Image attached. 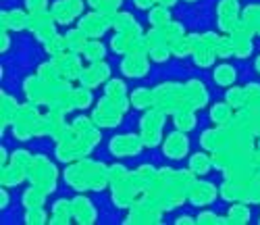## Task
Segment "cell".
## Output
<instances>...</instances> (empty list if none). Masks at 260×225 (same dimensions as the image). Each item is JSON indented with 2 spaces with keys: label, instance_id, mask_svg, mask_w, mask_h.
Returning a JSON list of instances; mask_svg holds the SVG:
<instances>
[{
  "label": "cell",
  "instance_id": "44",
  "mask_svg": "<svg viewBox=\"0 0 260 225\" xmlns=\"http://www.w3.org/2000/svg\"><path fill=\"white\" fill-rule=\"evenodd\" d=\"M134 5H136L138 9H150V7L156 5V0H134Z\"/></svg>",
  "mask_w": 260,
  "mask_h": 225
},
{
  "label": "cell",
  "instance_id": "48",
  "mask_svg": "<svg viewBox=\"0 0 260 225\" xmlns=\"http://www.w3.org/2000/svg\"><path fill=\"white\" fill-rule=\"evenodd\" d=\"M254 65H256V71H258V73H260V54H258V57H256V63H254Z\"/></svg>",
  "mask_w": 260,
  "mask_h": 225
},
{
  "label": "cell",
  "instance_id": "4",
  "mask_svg": "<svg viewBox=\"0 0 260 225\" xmlns=\"http://www.w3.org/2000/svg\"><path fill=\"white\" fill-rule=\"evenodd\" d=\"M165 112L156 106L148 108L146 115L140 119V136L146 148H154L162 140V127H165Z\"/></svg>",
  "mask_w": 260,
  "mask_h": 225
},
{
  "label": "cell",
  "instance_id": "15",
  "mask_svg": "<svg viewBox=\"0 0 260 225\" xmlns=\"http://www.w3.org/2000/svg\"><path fill=\"white\" fill-rule=\"evenodd\" d=\"M71 209H73V219L77 223H81V225H92L98 219V213H96L94 205L85 196L73 198L71 200Z\"/></svg>",
  "mask_w": 260,
  "mask_h": 225
},
{
  "label": "cell",
  "instance_id": "1",
  "mask_svg": "<svg viewBox=\"0 0 260 225\" xmlns=\"http://www.w3.org/2000/svg\"><path fill=\"white\" fill-rule=\"evenodd\" d=\"M64 182L77 192L104 190V188L111 186L108 167L104 163L94 161V159H79L73 165H69L64 169Z\"/></svg>",
  "mask_w": 260,
  "mask_h": 225
},
{
  "label": "cell",
  "instance_id": "12",
  "mask_svg": "<svg viewBox=\"0 0 260 225\" xmlns=\"http://www.w3.org/2000/svg\"><path fill=\"white\" fill-rule=\"evenodd\" d=\"M106 79H111V67H108L106 61H96V63H90L88 67H83V71L79 75V81L81 86L85 88H98L100 83H104Z\"/></svg>",
  "mask_w": 260,
  "mask_h": 225
},
{
  "label": "cell",
  "instance_id": "9",
  "mask_svg": "<svg viewBox=\"0 0 260 225\" xmlns=\"http://www.w3.org/2000/svg\"><path fill=\"white\" fill-rule=\"evenodd\" d=\"M83 7H85L83 0H54L50 13H52L56 23L69 25L83 13Z\"/></svg>",
  "mask_w": 260,
  "mask_h": 225
},
{
  "label": "cell",
  "instance_id": "20",
  "mask_svg": "<svg viewBox=\"0 0 260 225\" xmlns=\"http://www.w3.org/2000/svg\"><path fill=\"white\" fill-rule=\"evenodd\" d=\"M73 219V209H71V202L67 198H60L54 202L52 207V225H67Z\"/></svg>",
  "mask_w": 260,
  "mask_h": 225
},
{
  "label": "cell",
  "instance_id": "11",
  "mask_svg": "<svg viewBox=\"0 0 260 225\" xmlns=\"http://www.w3.org/2000/svg\"><path fill=\"white\" fill-rule=\"evenodd\" d=\"M187 150H189V140L185 136V131H181V129L169 133V136L165 138V142H162V152H165L167 159H171V161L185 159Z\"/></svg>",
  "mask_w": 260,
  "mask_h": 225
},
{
  "label": "cell",
  "instance_id": "27",
  "mask_svg": "<svg viewBox=\"0 0 260 225\" xmlns=\"http://www.w3.org/2000/svg\"><path fill=\"white\" fill-rule=\"evenodd\" d=\"M17 112H19V102H17L11 94L3 92V131H5V127H7L9 123L15 121Z\"/></svg>",
  "mask_w": 260,
  "mask_h": 225
},
{
  "label": "cell",
  "instance_id": "25",
  "mask_svg": "<svg viewBox=\"0 0 260 225\" xmlns=\"http://www.w3.org/2000/svg\"><path fill=\"white\" fill-rule=\"evenodd\" d=\"M212 167H214L212 165V156H208L206 150L204 152H196V154L189 156V169L196 175H206Z\"/></svg>",
  "mask_w": 260,
  "mask_h": 225
},
{
  "label": "cell",
  "instance_id": "28",
  "mask_svg": "<svg viewBox=\"0 0 260 225\" xmlns=\"http://www.w3.org/2000/svg\"><path fill=\"white\" fill-rule=\"evenodd\" d=\"M173 123H175L177 129L187 133V131H191L193 127H196V115H193V110H189V108L177 110L175 115H173Z\"/></svg>",
  "mask_w": 260,
  "mask_h": 225
},
{
  "label": "cell",
  "instance_id": "8",
  "mask_svg": "<svg viewBox=\"0 0 260 225\" xmlns=\"http://www.w3.org/2000/svg\"><path fill=\"white\" fill-rule=\"evenodd\" d=\"M36 36V40H40L42 44H46L50 38L56 36V25H54V17L52 13L44 11V13H34L29 15V27Z\"/></svg>",
  "mask_w": 260,
  "mask_h": 225
},
{
  "label": "cell",
  "instance_id": "41",
  "mask_svg": "<svg viewBox=\"0 0 260 225\" xmlns=\"http://www.w3.org/2000/svg\"><path fill=\"white\" fill-rule=\"evenodd\" d=\"M25 11H29V15L44 13L48 11V0H25Z\"/></svg>",
  "mask_w": 260,
  "mask_h": 225
},
{
  "label": "cell",
  "instance_id": "24",
  "mask_svg": "<svg viewBox=\"0 0 260 225\" xmlns=\"http://www.w3.org/2000/svg\"><path fill=\"white\" fill-rule=\"evenodd\" d=\"M212 77H214V83H219V86H223V88H231V86L235 83V79H237V73H235V69H233L231 65L223 63V65H219V67H214Z\"/></svg>",
  "mask_w": 260,
  "mask_h": 225
},
{
  "label": "cell",
  "instance_id": "40",
  "mask_svg": "<svg viewBox=\"0 0 260 225\" xmlns=\"http://www.w3.org/2000/svg\"><path fill=\"white\" fill-rule=\"evenodd\" d=\"M198 223H202V225H219V223H223V225H225L227 219L214 215V213H210V211H204V213L198 215Z\"/></svg>",
  "mask_w": 260,
  "mask_h": 225
},
{
  "label": "cell",
  "instance_id": "5",
  "mask_svg": "<svg viewBox=\"0 0 260 225\" xmlns=\"http://www.w3.org/2000/svg\"><path fill=\"white\" fill-rule=\"evenodd\" d=\"M113 17H115V15H104V13L92 9V13L83 15V17L77 21V27H79L85 36H88V38H100V36H104L106 30L113 27Z\"/></svg>",
  "mask_w": 260,
  "mask_h": 225
},
{
  "label": "cell",
  "instance_id": "32",
  "mask_svg": "<svg viewBox=\"0 0 260 225\" xmlns=\"http://www.w3.org/2000/svg\"><path fill=\"white\" fill-rule=\"evenodd\" d=\"M148 21L152 23V27H165L171 23V13H169V7H162V5H154V9L148 13Z\"/></svg>",
  "mask_w": 260,
  "mask_h": 225
},
{
  "label": "cell",
  "instance_id": "22",
  "mask_svg": "<svg viewBox=\"0 0 260 225\" xmlns=\"http://www.w3.org/2000/svg\"><path fill=\"white\" fill-rule=\"evenodd\" d=\"M235 108L225 100V102H216V104H212L210 106V121L214 123V125H227L231 119H233V112Z\"/></svg>",
  "mask_w": 260,
  "mask_h": 225
},
{
  "label": "cell",
  "instance_id": "35",
  "mask_svg": "<svg viewBox=\"0 0 260 225\" xmlns=\"http://www.w3.org/2000/svg\"><path fill=\"white\" fill-rule=\"evenodd\" d=\"M73 104L77 108H88L92 104V90L90 88H73Z\"/></svg>",
  "mask_w": 260,
  "mask_h": 225
},
{
  "label": "cell",
  "instance_id": "36",
  "mask_svg": "<svg viewBox=\"0 0 260 225\" xmlns=\"http://www.w3.org/2000/svg\"><path fill=\"white\" fill-rule=\"evenodd\" d=\"M104 94L113 98H127V86L121 79H108V83L104 86Z\"/></svg>",
  "mask_w": 260,
  "mask_h": 225
},
{
  "label": "cell",
  "instance_id": "10",
  "mask_svg": "<svg viewBox=\"0 0 260 225\" xmlns=\"http://www.w3.org/2000/svg\"><path fill=\"white\" fill-rule=\"evenodd\" d=\"M144 146L142 136L140 133H125V136H115L111 142H108V150L115 156H134L138 154Z\"/></svg>",
  "mask_w": 260,
  "mask_h": 225
},
{
  "label": "cell",
  "instance_id": "50",
  "mask_svg": "<svg viewBox=\"0 0 260 225\" xmlns=\"http://www.w3.org/2000/svg\"><path fill=\"white\" fill-rule=\"evenodd\" d=\"M187 3H193V0H187Z\"/></svg>",
  "mask_w": 260,
  "mask_h": 225
},
{
  "label": "cell",
  "instance_id": "37",
  "mask_svg": "<svg viewBox=\"0 0 260 225\" xmlns=\"http://www.w3.org/2000/svg\"><path fill=\"white\" fill-rule=\"evenodd\" d=\"M44 48H46V50H48V54H52V57L67 52V50H69V48H67V38L56 34L54 38H50V40L44 44Z\"/></svg>",
  "mask_w": 260,
  "mask_h": 225
},
{
  "label": "cell",
  "instance_id": "17",
  "mask_svg": "<svg viewBox=\"0 0 260 225\" xmlns=\"http://www.w3.org/2000/svg\"><path fill=\"white\" fill-rule=\"evenodd\" d=\"M3 27L13 30V32H21L29 27V11H21V9H13V11H3Z\"/></svg>",
  "mask_w": 260,
  "mask_h": 225
},
{
  "label": "cell",
  "instance_id": "2",
  "mask_svg": "<svg viewBox=\"0 0 260 225\" xmlns=\"http://www.w3.org/2000/svg\"><path fill=\"white\" fill-rule=\"evenodd\" d=\"M129 106H132L129 98H113L104 94L92 110V121L98 127H117Z\"/></svg>",
  "mask_w": 260,
  "mask_h": 225
},
{
  "label": "cell",
  "instance_id": "33",
  "mask_svg": "<svg viewBox=\"0 0 260 225\" xmlns=\"http://www.w3.org/2000/svg\"><path fill=\"white\" fill-rule=\"evenodd\" d=\"M46 192H42L40 188H36V186H31V188H27L25 192H23V207L25 209H31V207H42L44 205V200H46Z\"/></svg>",
  "mask_w": 260,
  "mask_h": 225
},
{
  "label": "cell",
  "instance_id": "39",
  "mask_svg": "<svg viewBox=\"0 0 260 225\" xmlns=\"http://www.w3.org/2000/svg\"><path fill=\"white\" fill-rule=\"evenodd\" d=\"M246 92H248V104L246 106L260 110V83H248Z\"/></svg>",
  "mask_w": 260,
  "mask_h": 225
},
{
  "label": "cell",
  "instance_id": "47",
  "mask_svg": "<svg viewBox=\"0 0 260 225\" xmlns=\"http://www.w3.org/2000/svg\"><path fill=\"white\" fill-rule=\"evenodd\" d=\"M175 3H177V0H158V5H162V7H169V9H171L173 5H175Z\"/></svg>",
  "mask_w": 260,
  "mask_h": 225
},
{
  "label": "cell",
  "instance_id": "42",
  "mask_svg": "<svg viewBox=\"0 0 260 225\" xmlns=\"http://www.w3.org/2000/svg\"><path fill=\"white\" fill-rule=\"evenodd\" d=\"M129 171L123 167V165H113V167H108V179H111V186L115 182H119V179H123Z\"/></svg>",
  "mask_w": 260,
  "mask_h": 225
},
{
  "label": "cell",
  "instance_id": "6",
  "mask_svg": "<svg viewBox=\"0 0 260 225\" xmlns=\"http://www.w3.org/2000/svg\"><path fill=\"white\" fill-rule=\"evenodd\" d=\"M216 15H219V27L225 34H233L242 25V11L237 0H221L216 7Z\"/></svg>",
  "mask_w": 260,
  "mask_h": 225
},
{
  "label": "cell",
  "instance_id": "34",
  "mask_svg": "<svg viewBox=\"0 0 260 225\" xmlns=\"http://www.w3.org/2000/svg\"><path fill=\"white\" fill-rule=\"evenodd\" d=\"M244 202H248V205H256V202H260V171L246 184Z\"/></svg>",
  "mask_w": 260,
  "mask_h": 225
},
{
  "label": "cell",
  "instance_id": "14",
  "mask_svg": "<svg viewBox=\"0 0 260 225\" xmlns=\"http://www.w3.org/2000/svg\"><path fill=\"white\" fill-rule=\"evenodd\" d=\"M216 196H219V190H216L214 184L210 182H196L187 196V200L191 202L193 207H208L212 205V202L216 200Z\"/></svg>",
  "mask_w": 260,
  "mask_h": 225
},
{
  "label": "cell",
  "instance_id": "3",
  "mask_svg": "<svg viewBox=\"0 0 260 225\" xmlns=\"http://www.w3.org/2000/svg\"><path fill=\"white\" fill-rule=\"evenodd\" d=\"M27 179L31 182V186L40 188L42 192L46 194H52L56 190V182H58V171L54 167V163L46 156H34L31 159V165L27 169Z\"/></svg>",
  "mask_w": 260,
  "mask_h": 225
},
{
  "label": "cell",
  "instance_id": "26",
  "mask_svg": "<svg viewBox=\"0 0 260 225\" xmlns=\"http://www.w3.org/2000/svg\"><path fill=\"white\" fill-rule=\"evenodd\" d=\"M83 59L88 63H96V61H104V54H106V46L98 40V38H92L88 44H85V48L81 50Z\"/></svg>",
  "mask_w": 260,
  "mask_h": 225
},
{
  "label": "cell",
  "instance_id": "19",
  "mask_svg": "<svg viewBox=\"0 0 260 225\" xmlns=\"http://www.w3.org/2000/svg\"><path fill=\"white\" fill-rule=\"evenodd\" d=\"M27 179V169L9 163L7 167H3V188H13L23 184Z\"/></svg>",
  "mask_w": 260,
  "mask_h": 225
},
{
  "label": "cell",
  "instance_id": "43",
  "mask_svg": "<svg viewBox=\"0 0 260 225\" xmlns=\"http://www.w3.org/2000/svg\"><path fill=\"white\" fill-rule=\"evenodd\" d=\"M0 38H3V42H0V50L7 52V50H9V46H11V38H9L7 27H3V34H0Z\"/></svg>",
  "mask_w": 260,
  "mask_h": 225
},
{
  "label": "cell",
  "instance_id": "30",
  "mask_svg": "<svg viewBox=\"0 0 260 225\" xmlns=\"http://www.w3.org/2000/svg\"><path fill=\"white\" fill-rule=\"evenodd\" d=\"M242 21L256 34L260 27V3H252L242 11Z\"/></svg>",
  "mask_w": 260,
  "mask_h": 225
},
{
  "label": "cell",
  "instance_id": "49",
  "mask_svg": "<svg viewBox=\"0 0 260 225\" xmlns=\"http://www.w3.org/2000/svg\"><path fill=\"white\" fill-rule=\"evenodd\" d=\"M256 36H258V38H260V27H258V32H256Z\"/></svg>",
  "mask_w": 260,
  "mask_h": 225
},
{
  "label": "cell",
  "instance_id": "51",
  "mask_svg": "<svg viewBox=\"0 0 260 225\" xmlns=\"http://www.w3.org/2000/svg\"><path fill=\"white\" fill-rule=\"evenodd\" d=\"M258 223H260V221H258Z\"/></svg>",
  "mask_w": 260,
  "mask_h": 225
},
{
  "label": "cell",
  "instance_id": "38",
  "mask_svg": "<svg viewBox=\"0 0 260 225\" xmlns=\"http://www.w3.org/2000/svg\"><path fill=\"white\" fill-rule=\"evenodd\" d=\"M25 223L29 225H44V223H50L48 221V215L42 207H31V209H25Z\"/></svg>",
  "mask_w": 260,
  "mask_h": 225
},
{
  "label": "cell",
  "instance_id": "29",
  "mask_svg": "<svg viewBox=\"0 0 260 225\" xmlns=\"http://www.w3.org/2000/svg\"><path fill=\"white\" fill-rule=\"evenodd\" d=\"M225 100L233 106V108H244L248 104V92H246V88H240V86H231L227 90V94H225Z\"/></svg>",
  "mask_w": 260,
  "mask_h": 225
},
{
  "label": "cell",
  "instance_id": "7",
  "mask_svg": "<svg viewBox=\"0 0 260 225\" xmlns=\"http://www.w3.org/2000/svg\"><path fill=\"white\" fill-rule=\"evenodd\" d=\"M52 63L56 65L58 69V75L67 81H73V79H79L81 71H83V65H81V59H79V52H73V50H67L62 54H56L52 59Z\"/></svg>",
  "mask_w": 260,
  "mask_h": 225
},
{
  "label": "cell",
  "instance_id": "23",
  "mask_svg": "<svg viewBox=\"0 0 260 225\" xmlns=\"http://www.w3.org/2000/svg\"><path fill=\"white\" fill-rule=\"evenodd\" d=\"M227 223H233V225H246L250 223V209H248V202H233L229 207V213L225 215Z\"/></svg>",
  "mask_w": 260,
  "mask_h": 225
},
{
  "label": "cell",
  "instance_id": "18",
  "mask_svg": "<svg viewBox=\"0 0 260 225\" xmlns=\"http://www.w3.org/2000/svg\"><path fill=\"white\" fill-rule=\"evenodd\" d=\"M113 27H115L117 32L132 34V36H136V38L142 36L140 23H138V21H136L132 15H129V13H117V15L113 17Z\"/></svg>",
  "mask_w": 260,
  "mask_h": 225
},
{
  "label": "cell",
  "instance_id": "13",
  "mask_svg": "<svg viewBox=\"0 0 260 225\" xmlns=\"http://www.w3.org/2000/svg\"><path fill=\"white\" fill-rule=\"evenodd\" d=\"M121 71L127 77H144L150 71V59L146 52H129L121 61Z\"/></svg>",
  "mask_w": 260,
  "mask_h": 225
},
{
  "label": "cell",
  "instance_id": "21",
  "mask_svg": "<svg viewBox=\"0 0 260 225\" xmlns=\"http://www.w3.org/2000/svg\"><path fill=\"white\" fill-rule=\"evenodd\" d=\"M129 100H132V106L134 108H140V110H148L154 106V90L150 88H138L129 94Z\"/></svg>",
  "mask_w": 260,
  "mask_h": 225
},
{
  "label": "cell",
  "instance_id": "46",
  "mask_svg": "<svg viewBox=\"0 0 260 225\" xmlns=\"http://www.w3.org/2000/svg\"><path fill=\"white\" fill-rule=\"evenodd\" d=\"M0 200H3V205H0V207H3V209H7L9 207V194L3 190V194H0Z\"/></svg>",
  "mask_w": 260,
  "mask_h": 225
},
{
  "label": "cell",
  "instance_id": "31",
  "mask_svg": "<svg viewBox=\"0 0 260 225\" xmlns=\"http://www.w3.org/2000/svg\"><path fill=\"white\" fill-rule=\"evenodd\" d=\"M64 38H67V48L69 50H73V52H79L81 54V50L85 48V44H88L92 38H88V36H85L79 27H75V30H71L67 36H64Z\"/></svg>",
  "mask_w": 260,
  "mask_h": 225
},
{
  "label": "cell",
  "instance_id": "16",
  "mask_svg": "<svg viewBox=\"0 0 260 225\" xmlns=\"http://www.w3.org/2000/svg\"><path fill=\"white\" fill-rule=\"evenodd\" d=\"M185 94H187V104L191 110H198L204 108L208 102V92H206V86L200 79H189L185 81Z\"/></svg>",
  "mask_w": 260,
  "mask_h": 225
},
{
  "label": "cell",
  "instance_id": "45",
  "mask_svg": "<svg viewBox=\"0 0 260 225\" xmlns=\"http://www.w3.org/2000/svg\"><path fill=\"white\" fill-rule=\"evenodd\" d=\"M193 223H198V221H193L189 215H181V217L175 221V225H193Z\"/></svg>",
  "mask_w": 260,
  "mask_h": 225
}]
</instances>
